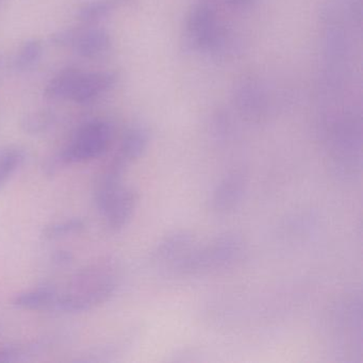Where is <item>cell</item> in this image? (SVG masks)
<instances>
[{
	"label": "cell",
	"instance_id": "obj_1",
	"mask_svg": "<svg viewBox=\"0 0 363 363\" xmlns=\"http://www.w3.org/2000/svg\"><path fill=\"white\" fill-rule=\"evenodd\" d=\"M118 286L116 265L97 261L74 274L58 295L57 309L78 313L107 303Z\"/></svg>",
	"mask_w": 363,
	"mask_h": 363
},
{
	"label": "cell",
	"instance_id": "obj_2",
	"mask_svg": "<svg viewBox=\"0 0 363 363\" xmlns=\"http://www.w3.org/2000/svg\"><path fill=\"white\" fill-rule=\"evenodd\" d=\"M245 242L235 233L218 235L206 245L189 250L173 262L175 273L182 276H199L227 269L241 259Z\"/></svg>",
	"mask_w": 363,
	"mask_h": 363
},
{
	"label": "cell",
	"instance_id": "obj_3",
	"mask_svg": "<svg viewBox=\"0 0 363 363\" xmlns=\"http://www.w3.org/2000/svg\"><path fill=\"white\" fill-rule=\"evenodd\" d=\"M112 140L111 126L104 121H91L82 125L58 158L59 164L89 162L103 156Z\"/></svg>",
	"mask_w": 363,
	"mask_h": 363
},
{
	"label": "cell",
	"instance_id": "obj_4",
	"mask_svg": "<svg viewBox=\"0 0 363 363\" xmlns=\"http://www.w3.org/2000/svg\"><path fill=\"white\" fill-rule=\"evenodd\" d=\"M186 35L192 45L201 50H213L222 41V28L211 7L199 5L191 10Z\"/></svg>",
	"mask_w": 363,
	"mask_h": 363
},
{
	"label": "cell",
	"instance_id": "obj_5",
	"mask_svg": "<svg viewBox=\"0 0 363 363\" xmlns=\"http://www.w3.org/2000/svg\"><path fill=\"white\" fill-rule=\"evenodd\" d=\"M247 184V177L243 172H231L225 176L212 193L211 209L218 214L235 211L243 201Z\"/></svg>",
	"mask_w": 363,
	"mask_h": 363
},
{
	"label": "cell",
	"instance_id": "obj_6",
	"mask_svg": "<svg viewBox=\"0 0 363 363\" xmlns=\"http://www.w3.org/2000/svg\"><path fill=\"white\" fill-rule=\"evenodd\" d=\"M139 203V193L133 188L123 186L99 210L106 224L112 231L124 229L130 222Z\"/></svg>",
	"mask_w": 363,
	"mask_h": 363
},
{
	"label": "cell",
	"instance_id": "obj_7",
	"mask_svg": "<svg viewBox=\"0 0 363 363\" xmlns=\"http://www.w3.org/2000/svg\"><path fill=\"white\" fill-rule=\"evenodd\" d=\"M116 75L110 72H82L72 95L71 101L76 104H86L109 91L116 84Z\"/></svg>",
	"mask_w": 363,
	"mask_h": 363
},
{
	"label": "cell",
	"instance_id": "obj_8",
	"mask_svg": "<svg viewBox=\"0 0 363 363\" xmlns=\"http://www.w3.org/2000/svg\"><path fill=\"white\" fill-rule=\"evenodd\" d=\"M73 48L82 58L96 60L109 52L111 38L107 31L101 28L77 31Z\"/></svg>",
	"mask_w": 363,
	"mask_h": 363
},
{
	"label": "cell",
	"instance_id": "obj_9",
	"mask_svg": "<svg viewBox=\"0 0 363 363\" xmlns=\"http://www.w3.org/2000/svg\"><path fill=\"white\" fill-rule=\"evenodd\" d=\"M193 242L194 237L190 231H173L157 244L152 252V260L158 263L175 262L190 250Z\"/></svg>",
	"mask_w": 363,
	"mask_h": 363
},
{
	"label": "cell",
	"instance_id": "obj_10",
	"mask_svg": "<svg viewBox=\"0 0 363 363\" xmlns=\"http://www.w3.org/2000/svg\"><path fill=\"white\" fill-rule=\"evenodd\" d=\"M150 141V133L145 127L141 125L130 127L125 133L121 142L120 150L116 156L127 164H131L145 154Z\"/></svg>",
	"mask_w": 363,
	"mask_h": 363
},
{
	"label": "cell",
	"instance_id": "obj_11",
	"mask_svg": "<svg viewBox=\"0 0 363 363\" xmlns=\"http://www.w3.org/2000/svg\"><path fill=\"white\" fill-rule=\"evenodd\" d=\"M59 292L52 286H38L33 290L20 293L14 297L12 305L24 310L52 309L58 306Z\"/></svg>",
	"mask_w": 363,
	"mask_h": 363
},
{
	"label": "cell",
	"instance_id": "obj_12",
	"mask_svg": "<svg viewBox=\"0 0 363 363\" xmlns=\"http://www.w3.org/2000/svg\"><path fill=\"white\" fill-rule=\"evenodd\" d=\"M82 72L78 69H63L55 76L46 86L44 95L48 99H69L75 90L76 84Z\"/></svg>",
	"mask_w": 363,
	"mask_h": 363
},
{
	"label": "cell",
	"instance_id": "obj_13",
	"mask_svg": "<svg viewBox=\"0 0 363 363\" xmlns=\"http://www.w3.org/2000/svg\"><path fill=\"white\" fill-rule=\"evenodd\" d=\"M26 160V152L18 146L0 150V190L13 177Z\"/></svg>",
	"mask_w": 363,
	"mask_h": 363
},
{
	"label": "cell",
	"instance_id": "obj_14",
	"mask_svg": "<svg viewBox=\"0 0 363 363\" xmlns=\"http://www.w3.org/2000/svg\"><path fill=\"white\" fill-rule=\"evenodd\" d=\"M43 55V46L39 40L31 39L25 42L14 59V67L18 71L25 72L37 67Z\"/></svg>",
	"mask_w": 363,
	"mask_h": 363
},
{
	"label": "cell",
	"instance_id": "obj_15",
	"mask_svg": "<svg viewBox=\"0 0 363 363\" xmlns=\"http://www.w3.org/2000/svg\"><path fill=\"white\" fill-rule=\"evenodd\" d=\"M86 229V222L82 218H71L62 222L52 223L42 231V237L48 241L65 239L69 235H77Z\"/></svg>",
	"mask_w": 363,
	"mask_h": 363
},
{
	"label": "cell",
	"instance_id": "obj_16",
	"mask_svg": "<svg viewBox=\"0 0 363 363\" xmlns=\"http://www.w3.org/2000/svg\"><path fill=\"white\" fill-rule=\"evenodd\" d=\"M55 120L56 116L50 110H40L26 114L21 126L28 135H41L54 125Z\"/></svg>",
	"mask_w": 363,
	"mask_h": 363
},
{
	"label": "cell",
	"instance_id": "obj_17",
	"mask_svg": "<svg viewBox=\"0 0 363 363\" xmlns=\"http://www.w3.org/2000/svg\"><path fill=\"white\" fill-rule=\"evenodd\" d=\"M113 9V3L109 0H97L92 3L86 4L79 10L78 18L84 22L92 23L103 20L109 16Z\"/></svg>",
	"mask_w": 363,
	"mask_h": 363
},
{
	"label": "cell",
	"instance_id": "obj_18",
	"mask_svg": "<svg viewBox=\"0 0 363 363\" xmlns=\"http://www.w3.org/2000/svg\"><path fill=\"white\" fill-rule=\"evenodd\" d=\"M28 354L29 350H27L26 348L18 347V346L0 347V363L21 361Z\"/></svg>",
	"mask_w": 363,
	"mask_h": 363
},
{
	"label": "cell",
	"instance_id": "obj_19",
	"mask_svg": "<svg viewBox=\"0 0 363 363\" xmlns=\"http://www.w3.org/2000/svg\"><path fill=\"white\" fill-rule=\"evenodd\" d=\"M72 260H73V255L69 252H67V250H60V252H57L54 256V262L57 263V264H69Z\"/></svg>",
	"mask_w": 363,
	"mask_h": 363
},
{
	"label": "cell",
	"instance_id": "obj_20",
	"mask_svg": "<svg viewBox=\"0 0 363 363\" xmlns=\"http://www.w3.org/2000/svg\"><path fill=\"white\" fill-rule=\"evenodd\" d=\"M226 1L230 5L235 6V7H247L256 0H226Z\"/></svg>",
	"mask_w": 363,
	"mask_h": 363
}]
</instances>
